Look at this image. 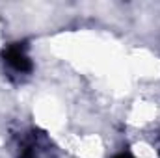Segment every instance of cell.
I'll return each instance as SVG.
<instances>
[{
  "label": "cell",
  "mask_w": 160,
  "mask_h": 158,
  "mask_svg": "<svg viewBox=\"0 0 160 158\" xmlns=\"http://www.w3.org/2000/svg\"><path fill=\"white\" fill-rule=\"evenodd\" d=\"M56 147L39 128H26L15 136V158H54Z\"/></svg>",
  "instance_id": "obj_1"
},
{
  "label": "cell",
  "mask_w": 160,
  "mask_h": 158,
  "mask_svg": "<svg viewBox=\"0 0 160 158\" xmlns=\"http://www.w3.org/2000/svg\"><path fill=\"white\" fill-rule=\"evenodd\" d=\"M2 63L8 69L9 77L15 78L28 77L34 71V63L28 54V45L24 41H15L6 45L2 48Z\"/></svg>",
  "instance_id": "obj_2"
},
{
  "label": "cell",
  "mask_w": 160,
  "mask_h": 158,
  "mask_svg": "<svg viewBox=\"0 0 160 158\" xmlns=\"http://www.w3.org/2000/svg\"><path fill=\"white\" fill-rule=\"evenodd\" d=\"M114 158H136V156H132V155H128V153H119V155H116Z\"/></svg>",
  "instance_id": "obj_3"
}]
</instances>
